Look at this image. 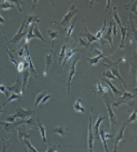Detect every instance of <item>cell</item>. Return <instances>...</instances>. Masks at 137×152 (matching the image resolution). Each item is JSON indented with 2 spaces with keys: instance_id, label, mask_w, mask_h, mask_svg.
Wrapping results in <instances>:
<instances>
[{
  "instance_id": "obj_1",
  "label": "cell",
  "mask_w": 137,
  "mask_h": 152,
  "mask_svg": "<svg viewBox=\"0 0 137 152\" xmlns=\"http://www.w3.org/2000/svg\"><path fill=\"white\" fill-rule=\"evenodd\" d=\"M34 114V110H24L21 108V106L18 104L17 106V112L14 114H6L5 115V121L9 122V123H14L16 122L17 119H27L30 118L32 115Z\"/></svg>"
},
{
  "instance_id": "obj_2",
  "label": "cell",
  "mask_w": 137,
  "mask_h": 152,
  "mask_svg": "<svg viewBox=\"0 0 137 152\" xmlns=\"http://www.w3.org/2000/svg\"><path fill=\"white\" fill-rule=\"evenodd\" d=\"M102 98H103L104 102H105L106 108H107V112H108V118H109V120H110V130H111L110 134H112L113 136L115 129L119 126V122H117V116H115V114L113 113L112 109H111V100H110V97L108 96V94L103 95L102 96Z\"/></svg>"
},
{
  "instance_id": "obj_3",
  "label": "cell",
  "mask_w": 137,
  "mask_h": 152,
  "mask_svg": "<svg viewBox=\"0 0 137 152\" xmlns=\"http://www.w3.org/2000/svg\"><path fill=\"white\" fill-rule=\"evenodd\" d=\"M76 14H78V8H76V5H75V4H72V5L70 6L69 10L67 12V14L64 16V18L62 19L59 23L53 22V24H54V25H60V26L64 27V29H65V30H67L68 25H69V23L71 22L72 18H73Z\"/></svg>"
},
{
  "instance_id": "obj_4",
  "label": "cell",
  "mask_w": 137,
  "mask_h": 152,
  "mask_svg": "<svg viewBox=\"0 0 137 152\" xmlns=\"http://www.w3.org/2000/svg\"><path fill=\"white\" fill-rule=\"evenodd\" d=\"M134 97H135V95H134V94L130 93V92L124 91L123 95L121 96V98H120L117 102H112V104H111V106L115 107V108L120 107L121 104H129L130 107H134V102H132V98H134Z\"/></svg>"
},
{
  "instance_id": "obj_5",
  "label": "cell",
  "mask_w": 137,
  "mask_h": 152,
  "mask_svg": "<svg viewBox=\"0 0 137 152\" xmlns=\"http://www.w3.org/2000/svg\"><path fill=\"white\" fill-rule=\"evenodd\" d=\"M92 110L91 108V114L89 117V125H88V152H93L94 150V134H93V116H92Z\"/></svg>"
},
{
  "instance_id": "obj_6",
  "label": "cell",
  "mask_w": 137,
  "mask_h": 152,
  "mask_svg": "<svg viewBox=\"0 0 137 152\" xmlns=\"http://www.w3.org/2000/svg\"><path fill=\"white\" fill-rule=\"evenodd\" d=\"M78 60H80V55L75 57V59L72 60V63L70 65V69H69V78H68V83H67V93L70 92V88H71V82H72V78L75 75V67L76 64H78Z\"/></svg>"
},
{
  "instance_id": "obj_7",
  "label": "cell",
  "mask_w": 137,
  "mask_h": 152,
  "mask_svg": "<svg viewBox=\"0 0 137 152\" xmlns=\"http://www.w3.org/2000/svg\"><path fill=\"white\" fill-rule=\"evenodd\" d=\"M7 91H10L12 93L21 94L22 95V78H21V74H18L17 77V82L14 86H6Z\"/></svg>"
},
{
  "instance_id": "obj_8",
  "label": "cell",
  "mask_w": 137,
  "mask_h": 152,
  "mask_svg": "<svg viewBox=\"0 0 137 152\" xmlns=\"http://www.w3.org/2000/svg\"><path fill=\"white\" fill-rule=\"evenodd\" d=\"M53 61H54V46H52L51 50L46 51V70H44V76L48 75V72L50 69V66L52 65Z\"/></svg>"
},
{
  "instance_id": "obj_9",
  "label": "cell",
  "mask_w": 137,
  "mask_h": 152,
  "mask_svg": "<svg viewBox=\"0 0 137 152\" xmlns=\"http://www.w3.org/2000/svg\"><path fill=\"white\" fill-rule=\"evenodd\" d=\"M18 130V138L20 140V142H24L26 139H30V136L28 134V127L25 124H21L17 127Z\"/></svg>"
},
{
  "instance_id": "obj_10",
  "label": "cell",
  "mask_w": 137,
  "mask_h": 152,
  "mask_svg": "<svg viewBox=\"0 0 137 152\" xmlns=\"http://www.w3.org/2000/svg\"><path fill=\"white\" fill-rule=\"evenodd\" d=\"M24 123V121H23V119H21V120L17 121V122H14V123H9V122H2L0 121V125L3 127V129L5 130L6 132H12V130H14V128H17L19 125H21V124Z\"/></svg>"
},
{
  "instance_id": "obj_11",
  "label": "cell",
  "mask_w": 137,
  "mask_h": 152,
  "mask_svg": "<svg viewBox=\"0 0 137 152\" xmlns=\"http://www.w3.org/2000/svg\"><path fill=\"white\" fill-rule=\"evenodd\" d=\"M75 52H83V50H78V49H70V50H66V54H65V57H64V60L63 62H62V64H61V67H60V69H59V74H61L62 72V69H63V67L66 65V63H67L68 61H69V59L71 58L72 56H73V54Z\"/></svg>"
},
{
  "instance_id": "obj_12",
  "label": "cell",
  "mask_w": 137,
  "mask_h": 152,
  "mask_svg": "<svg viewBox=\"0 0 137 152\" xmlns=\"http://www.w3.org/2000/svg\"><path fill=\"white\" fill-rule=\"evenodd\" d=\"M128 125V123L125 121V123L123 124V125L121 126V128H120L119 132H117V137H115V147H113V152H117V146H119V143L121 142V141H124V130H125L126 126Z\"/></svg>"
},
{
  "instance_id": "obj_13",
  "label": "cell",
  "mask_w": 137,
  "mask_h": 152,
  "mask_svg": "<svg viewBox=\"0 0 137 152\" xmlns=\"http://www.w3.org/2000/svg\"><path fill=\"white\" fill-rule=\"evenodd\" d=\"M95 93L97 94L98 96L102 97L105 94H108V87L102 85V83L100 81H96L95 84Z\"/></svg>"
},
{
  "instance_id": "obj_14",
  "label": "cell",
  "mask_w": 137,
  "mask_h": 152,
  "mask_svg": "<svg viewBox=\"0 0 137 152\" xmlns=\"http://www.w3.org/2000/svg\"><path fill=\"white\" fill-rule=\"evenodd\" d=\"M104 119H106V117L104 116H98L97 118V121H96V123L94 124L93 126V134H94V139L95 140H100V136H99V129H100V124H101V122L104 120Z\"/></svg>"
},
{
  "instance_id": "obj_15",
  "label": "cell",
  "mask_w": 137,
  "mask_h": 152,
  "mask_svg": "<svg viewBox=\"0 0 137 152\" xmlns=\"http://www.w3.org/2000/svg\"><path fill=\"white\" fill-rule=\"evenodd\" d=\"M83 33L80 34V37H82V36H83V37L87 38V39H88V45H90L91 42H97V40H98L97 38H96L92 33H90L89 30H88L87 25H86V23H85V21H83Z\"/></svg>"
},
{
  "instance_id": "obj_16",
  "label": "cell",
  "mask_w": 137,
  "mask_h": 152,
  "mask_svg": "<svg viewBox=\"0 0 137 152\" xmlns=\"http://www.w3.org/2000/svg\"><path fill=\"white\" fill-rule=\"evenodd\" d=\"M99 130H100V132H99L100 140H101L102 143H103V147H104V149H105V152H109V150H108V147H107V141H106V139H111L112 138V134H107V132H106L105 130L101 127V126H100Z\"/></svg>"
},
{
  "instance_id": "obj_17",
  "label": "cell",
  "mask_w": 137,
  "mask_h": 152,
  "mask_svg": "<svg viewBox=\"0 0 137 152\" xmlns=\"http://www.w3.org/2000/svg\"><path fill=\"white\" fill-rule=\"evenodd\" d=\"M31 76L30 75V70L29 67L25 68L22 72H21V78H22V94L25 93V90H26V86H27V83H28V79L29 77Z\"/></svg>"
},
{
  "instance_id": "obj_18",
  "label": "cell",
  "mask_w": 137,
  "mask_h": 152,
  "mask_svg": "<svg viewBox=\"0 0 137 152\" xmlns=\"http://www.w3.org/2000/svg\"><path fill=\"white\" fill-rule=\"evenodd\" d=\"M73 42H71L70 45H68V44H64L63 46H62V48H61V51H60V53H59V56H58V64H59V69H60V67H61V64H62V62H63L64 60V57H65V54H66V50H67V48L69 46H71Z\"/></svg>"
},
{
  "instance_id": "obj_19",
  "label": "cell",
  "mask_w": 137,
  "mask_h": 152,
  "mask_svg": "<svg viewBox=\"0 0 137 152\" xmlns=\"http://www.w3.org/2000/svg\"><path fill=\"white\" fill-rule=\"evenodd\" d=\"M31 27H32V34H33V38H38V39L42 40L43 42H46V39L43 38V36H42V34L40 33L39 29H38L37 23H33V24H31Z\"/></svg>"
},
{
  "instance_id": "obj_20",
  "label": "cell",
  "mask_w": 137,
  "mask_h": 152,
  "mask_svg": "<svg viewBox=\"0 0 137 152\" xmlns=\"http://www.w3.org/2000/svg\"><path fill=\"white\" fill-rule=\"evenodd\" d=\"M103 40L104 42H108L110 45V47L113 49V42H112V20L110 22V25L108 27V30L105 33V35L103 36Z\"/></svg>"
},
{
  "instance_id": "obj_21",
  "label": "cell",
  "mask_w": 137,
  "mask_h": 152,
  "mask_svg": "<svg viewBox=\"0 0 137 152\" xmlns=\"http://www.w3.org/2000/svg\"><path fill=\"white\" fill-rule=\"evenodd\" d=\"M36 123H37V128L39 129L40 134H41L42 142H43V143H48V140H46V127H44L43 124L41 123V121L39 120V118H36Z\"/></svg>"
},
{
  "instance_id": "obj_22",
  "label": "cell",
  "mask_w": 137,
  "mask_h": 152,
  "mask_svg": "<svg viewBox=\"0 0 137 152\" xmlns=\"http://www.w3.org/2000/svg\"><path fill=\"white\" fill-rule=\"evenodd\" d=\"M6 52H7V54H8V57H9L10 62H12V63H14L16 66H18V64H19L18 56H17V54H14V53H16V51L9 50V49H8V45H6Z\"/></svg>"
},
{
  "instance_id": "obj_23",
  "label": "cell",
  "mask_w": 137,
  "mask_h": 152,
  "mask_svg": "<svg viewBox=\"0 0 137 152\" xmlns=\"http://www.w3.org/2000/svg\"><path fill=\"white\" fill-rule=\"evenodd\" d=\"M75 21H76V18L74 17L73 20H71V23H70V26L67 28V35H66V38H65V44H68L69 39L71 38L72 32H73V30H74V25H75Z\"/></svg>"
},
{
  "instance_id": "obj_24",
  "label": "cell",
  "mask_w": 137,
  "mask_h": 152,
  "mask_svg": "<svg viewBox=\"0 0 137 152\" xmlns=\"http://www.w3.org/2000/svg\"><path fill=\"white\" fill-rule=\"evenodd\" d=\"M66 132H67V128H66L65 126L63 125V123H59V124H58V125L54 128V129H53V132L60 134L61 137H65Z\"/></svg>"
},
{
  "instance_id": "obj_25",
  "label": "cell",
  "mask_w": 137,
  "mask_h": 152,
  "mask_svg": "<svg viewBox=\"0 0 137 152\" xmlns=\"http://www.w3.org/2000/svg\"><path fill=\"white\" fill-rule=\"evenodd\" d=\"M83 100L82 99V98H76L75 102H74L73 104V109L76 111V112H80V113H83L85 112V109H83Z\"/></svg>"
},
{
  "instance_id": "obj_26",
  "label": "cell",
  "mask_w": 137,
  "mask_h": 152,
  "mask_svg": "<svg viewBox=\"0 0 137 152\" xmlns=\"http://www.w3.org/2000/svg\"><path fill=\"white\" fill-rule=\"evenodd\" d=\"M102 81H104V82H106V84H107L108 86H109V88L111 89V91H112V93L115 94V95L120 96V95H122V94H123V92L120 91V90H117V89L115 88V86H113L112 83H111L110 81L108 80V79H102Z\"/></svg>"
},
{
  "instance_id": "obj_27",
  "label": "cell",
  "mask_w": 137,
  "mask_h": 152,
  "mask_svg": "<svg viewBox=\"0 0 137 152\" xmlns=\"http://www.w3.org/2000/svg\"><path fill=\"white\" fill-rule=\"evenodd\" d=\"M103 58L104 60H106V59H108L107 57L105 56L104 54H102V55H97L96 57H94V58H87V60L89 61V63L91 64V65H96V64L98 63V61L100 60V59H102Z\"/></svg>"
},
{
  "instance_id": "obj_28",
  "label": "cell",
  "mask_w": 137,
  "mask_h": 152,
  "mask_svg": "<svg viewBox=\"0 0 137 152\" xmlns=\"http://www.w3.org/2000/svg\"><path fill=\"white\" fill-rule=\"evenodd\" d=\"M46 33H48L50 39L52 40V44H54V40L57 39L58 36H59V32L57 30H54V29H49V30L46 31Z\"/></svg>"
},
{
  "instance_id": "obj_29",
  "label": "cell",
  "mask_w": 137,
  "mask_h": 152,
  "mask_svg": "<svg viewBox=\"0 0 137 152\" xmlns=\"http://www.w3.org/2000/svg\"><path fill=\"white\" fill-rule=\"evenodd\" d=\"M16 5L12 4V1H8V0H4L2 3H0V8L1 10H8V8H14Z\"/></svg>"
},
{
  "instance_id": "obj_30",
  "label": "cell",
  "mask_w": 137,
  "mask_h": 152,
  "mask_svg": "<svg viewBox=\"0 0 137 152\" xmlns=\"http://www.w3.org/2000/svg\"><path fill=\"white\" fill-rule=\"evenodd\" d=\"M46 94H48V92L46 91H42V92H40V93L37 94V96H36V98H35V104H34V108H36V107L41 102L42 98H43Z\"/></svg>"
},
{
  "instance_id": "obj_31",
  "label": "cell",
  "mask_w": 137,
  "mask_h": 152,
  "mask_svg": "<svg viewBox=\"0 0 137 152\" xmlns=\"http://www.w3.org/2000/svg\"><path fill=\"white\" fill-rule=\"evenodd\" d=\"M105 29H106V20H104V22H103V26L101 27V29H100V30L97 32V34H96V35H95V37L97 38L98 40L101 39V38H102V35H103V33H104V32H105Z\"/></svg>"
},
{
  "instance_id": "obj_32",
  "label": "cell",
  "mask_w": 137,
  "mask_h": 152,
  "mask_svg": "<svg viewBox=\"0 0 137 152\" xmlns=\"http://www.w3.org/2000/svg\"><path fill=\"white\" fill-rule=\"evenodd\" d=\"M23 143H25V145L27 146V148H28V152H38L37 151V149L35 148V147L33 146V145L30 143V141H29V139H26V140L24 141Z\"/></svg>"
},
{
  "instance_id": "obj_33",
  "label": "cell",
  "mask_w": 137,
  "mask_h": 152,
  "mask_svg": "<svg viewBox=\"0 0 137 152\" xmlns=\"http://www.w3.org/2000/svg\"><path fill=\"white\" fill-rule=\"evenodd\" d=\"M21 97H22V95H21V94L12 93V94H10L9 97H8L7 99H6V104H8V102H10L12 100H14V99H18V102H20Z\"/></svg>"
},
{
  "instance_id": "obj_34",
  "label": "cell",
  "mask_w": 137,
  "mask_h": 152,
  "mask_svg": "<svg viewBox=\"0 0 137 152\" xmlns=\"http://www.w3.org/2000/svg\"><path fill=\"white\" fill-rule=\"evenodd\" d=\"M25 68H28L25 66V62L24 61H20L18 64V66H17V69H18V74H21V72H23V70L25 69Z\"/></svg>"
},
{
  "instance_id": "obj_35",
  "label": "cell",
  "mask_w": 137,
  "mask_h": 152,
  "mask_svg": "<svg viewBox=\"0 0 137 152\" xmlns=\"http://www.w3.org/2000/svg\"><path fill=\"white\" fill-rule=\"evenodd\" d=\"M136 117H137V113H136V111H134V112L132 113L131 115H130L129 118H128L127 120H126V122H127L128 124L131 123V122H134V121L136 120Z\"/></svg>"
},
{
  "instance_id": "obj_36",
  "label": "cell",
  "mask_w": 137,
  "mask_h": 152,
  "mask_svg": "<svg viewBox=\"0 0 137 152\" xmlns=\"http://www.w3.org/2000/svg\"><path fill=\"white\" fill-rule=\"evenodd\" d=\"M0 92H2V93L5 94V97L8 98V96L10 95L9 93H8L7 89H6V85H0Z\"/></svg>"
},
{
  "instance_id": "obj_37",
  "label": "cell",
  "mask_w": 137,
  "mask_h": 152,
  "mask_svg": "<svg viewBox=\"0 0 137 152\" xmlns=\"http://www.w3.org/2000/svg\"><path fill=\"white\" fill-rule=\"evenodd\" d=\"M55 151H57V147H56L55 145H53V144H50V145H49L48 150H46V152H55Z\"/></svg>"
},
{
  "instance_id": "obj_38",
  "label": "cell",
  "mask_w": 137,
  "mask_h": 152,
  "mask_svg": "<svg viewBox=\"0 0 137 152\" xmlns=\"http://www.w3.org/2000/svg\"><path fill=\"white\" fill-rule=\"evenodd\" d=\"M103 77H107V78L111 79V80H115V77H113V75L111 74L110 72H104V74H103Z\"/></svg>"
},
{
  "instance_id": "obj_39",
  "label": "cell",
  "mask_w": 137,
  "mask_h": 152,
  "mask_svg": "<svg viewBox=\"0 0 137 152\" xmlns=\"http://www.w3.org/2000/svg\"><path fill=\"white\" fill-rule=\"evenodd\" d=\"M80 46H83L86 49L89 48V45H88V42H86L85 40H83V37H80Z\"/></svg>"
},
{
  "instance_id": "obj_40",
  "label": "cell",
  "mask_w": 137,
  "mask_h": 152,
  "mask_svg": "<svg viewBox=\"0 0 137 152\" xmlns=\"http://www.w3.org/2000/svg\"><path fill=\"white\" fill-rule=\"evenodd\" d=\"M51 97H52V96H51L50 94H46V95L44 96L43 98H42V100H41V104H46V102H48V100L50 99Z\"/></svg>"
},
{
  "instance_id": "obj_41",
  "label": "cell",
  "mask_w": 137,
  "mask_h": 152,
  "mask_svg": "<svg viewBox=\"0 0 137 152\" xmlns=\"http://www.w3.org/2000/svg\"><path fill=\"white\" fill-rule=\"evenodd\" d=\"M6 104V102H0V114L1 113H4V106Z\"/></svg>"
},
{
  "instance_id": "obj_42",
  "label": "cell",
  "mask_w": 137,
  "mask_h": 152,
  "mask_svg": "<svg viewBox=\"0 0 137 152\" xmlns=\"http://www.w3.org/2000/svg\"><path fill=\"white\" fill-rule=\"evenodd\" d=\"M7 146H8V141H5V140H3V152H6V148H7Z\"/></svg>"
},
{
  "instance_id": "obj_43",
  "label": "cell",
  "mask_w": 137,
  "mask_h": 152,
  "mask_svg": "<svg viewBox=\"0 0 137 152\" xmlns=\"http://www.w3.org/2000/svg\"><path fill=\"white\" fill-rule=\"evenodd\" d=\"M5 23H6V21L4 20V19L2 18L1 16H0V24H2V25H5Z\"/></svg>"
},
{
  "instance_id": "obj_44",
  "label": "cell",
  "mask_w": 137,
  "mask_h": 152,
  "mask_svg": "<svg viewBox=\"0 0 137 152\" xmlns=\"http://www.w3.org/2000/svg\"><path fill=\"white\" fill-rule=\"evenodd\" d=\"M55 152H58V151H55Z\"/></svg>"
}]
</instances>
